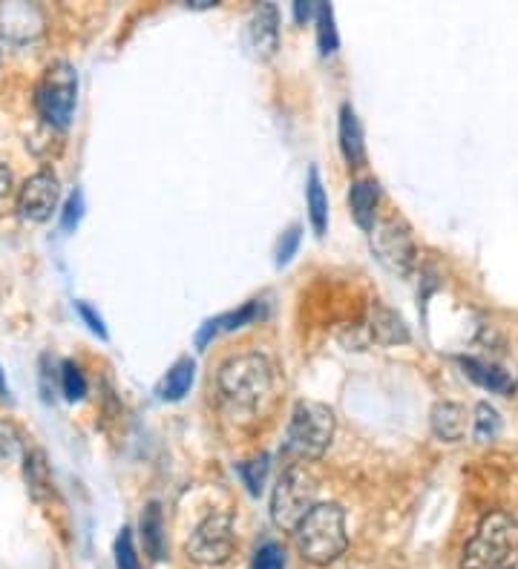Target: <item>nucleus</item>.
Returning <instances> with one entry per match:
<instances>
[{
  "instance_id": "nucleus-1",
  "label": "nucleus",
  "mask_w": 518,
  "mask_h": 569,
  "mask_svg": "<svg viewBox=\"0 0 518 569\" xmlns=\"http://www.w3.org/2000/svg\"><path fill=\"white\" fill-rule=\"evenodd\" d=\"M216 386L231 409L257 411L274 391V365L259 351L236 354L219 368Z\"/></svg>"
},
{
  "instance_id": "nucleus-2",
  "label": "nucleus",
  "mask_w": 518,
  "mask_h": 569,
  "mask_svg": "<svg viewBox=\"0 0 518 569\" xmlns=\"http://www.w3.org/2000/svg\"><path fill=\"white\" fill-rule=\"evenodd\" d=\"M294 535H297V547L308 564L329 567L349 547L346 509L340 503H317L303 518V524L297 526Z\"/></svg>"
},
{
  "instance_id": "nucleus-3",
  "label": "nucleus",
  "mask_w": 518,
  "mask_h": 569,
  "mask_svg": "<svg viewBox=\"0 0 518 569\" xmlns=\"http://www.w3.org/2000/svg\"><path fill=\"white\" fill-rule=\"evenodd\" d=\"M334 411L323 403L314 400H300L291 420H288V432H285V455L294 463H306V460H320L326 455L334 437Z\"/></svg>"
},
{
  "instance_id": "nucleus-4",
  "label": "nucleus",
  "mask_w": 518,
  "mask_h": 569,
  "mask_svg": "<svg viewBox=\"0 0 518 569\" xmlns=\"http://www.w3.org/2000/svg\"><path fill=\"white\" fill-rule=\"evenodd\" d=\"M518 552V524L507 512H490L464 549V569H507Z\"/></svg>"
},
{
  "instance_id": "nucleus-5",
  "label": "nucleus",
  "mask_w": 518,
  "mask_h": 569,
  "mask_svg": "<svg viewBox=\"0 0 518 569\" xmlns=\"http://www.w3.org/2000/svg\"><path fill=\"white\" fill-rule=\"evenodd\" d=\"M317 480L303 463H288L271 495V521L283 532H297L308 512L317 506Z\"/></svg>"
},
{
  "instance_id": "nucleus-6",
  "label": "nucleus",
  "mask_w": 518,
  "mask_h": 569,
  "mask_svg": "<svg viewBox=\"0 0 518 569\" xmlns=\"http://www.w3.org/2000/svg\"><path fill=\"white\" fill-rule=\"evenodd\" d=\"M78 101V75L70 61H55L38 81L35 90V107L49 127L67 130Z\"/></svg>"
},
{
  "instance_id": "nucleus-7",
  "label": "nucleus",
  "mask_w": 518,
  "mask_h": 569,
  "mask_svg": "<svg viewBox=\"0 0 518 569\" xmlns=\"http://www.w3.org/2000/svg\"><path fill=\"white\" fill-rule=\"evenodd\" d=\"M369 242H372V253L375 259L392 271L395 276H409L415 268V239H412V230L403 219H377L375 228L369 230Z\"/></svg>"
},
{
  "instance_id": "nucleus-8",
  "label": "nucleus",
  "mask_w": 518,
  "mask_h": 569,
  "mask_svg": "<svg viewBox=\"0 0 518 569\" xmlns=\"http://www.w3.org/2000/svg\"><path fill=\"white\" fill-rule=\"evenodd\" d=\"M234 547V518L225 512H213L193 529L188 541V558L202 567H219L234 555Z\"/></svg>"
},
{
  "instance_id": "nucleus-9",
  "label": "nucleus",
  "mask_w": 518,
  "mask_h": 569,
  "mask_svg": "<svg viewBox=\"0 0 518 569\" xmlns=\"http://www.w3.org/2000/svg\"><path fill=\"white\" fill-rule=\"evenodd\" d=\"M61 199V182L52 170H41L35 176H29L18 193V216L24 222L41 225L52 216V210L58 207Z\"/></svg>"
},
{
  "instance_id": "nucleus-10",
  "label": "nucleus",
  "mask_w": 518,
  "mask_h": 569,
  "mask_svg": "<svg viewBox=\"0 0 518 569\" xmlns=\"http://www.w3.org/2000/svg\"><path fill=\"white\" fill-rule=\"evenodd\" d=\"M248 44L259 61H268L280 49V12L274 3H259L248 21Z\"/></svg>"
},
{
  "instance_id": "nucleus-11",
  "label": "nucleus",
  "mask_w": 518,
  "mask_h": 569,
  "mask_svg": "<svg viewBox=\"0 0 518 569\" xmlns=\"http://www.w3.org/2000/svg\"><path fill=\"white\" fill-rule=\"evenodd\" d=\"M41 29H44V15L38 6L21 3V0L0 6V32L9 41H29L35 35H41Z\"/></svg>"
},
{
  "instance_id": "nucleus-12",
  "label": "nucleus",
  "mask_w": 518,
  "mask_h": 569,
  "mask_svg": "<svg viewBox=\"0 0 518 569\" xmlns=\"http://www.w3.org/2000/svg\"><path fill=\"white\" fill-rule=\"evenodd\" d=\"M366 331L369 337L377 342V345H403L409 342V325L403 322V317L398 311L380 305V302H372L369 308V319H366Z\"/></svg>"
},
{
  "instance_id": "nucleus-13",
  "label": "nucleus",
  "mask_w": 518,
  "mask_h": 569,
  "mask_svg": "<svg viewBox=\"0 0 518 569\" xmlns=\"http://www.w3.org/2000/svg\"><path fill=\"white\" fill-rule=\"evenodd\" d=\"M429 426H432V434L444 443H461L467 437V429H470V414L461 403H449V400H441L432 406V414H429Z\"/></svg>"
},
{
  "instance_id": "nucleus-14",
  "label": "nucleus",
  "mask_w": 518,
  "mask_h": 569,
  "mask_svg": "<svg viewBox=\"0 0 518 569\" xmlns=\"http://www.w3.org/2000/svg\"><path fill=\"white\" fill-rule=\"evenodd\" d=\"M377 202H380V184L375 179H357L349 190V207H352L354 222L360 230L375 228Z\"/></svg>"
},
{
  "instance_id": "nucleus-15",
  "label": "nucleus",
  "mask_w": 518,
  "mask_h": 569,
  "mask_svg": "<svg viewBox=\"0 0 518 569\" xmlns=\"http://www.w3.org/2000/svg\"><path fill=\"white\" fill-rule=\"evenodd\" d=\"M24 480L35 501H47L55 495V480H52L44 449H29L24 455Z\"/></svg>"
},
{
  "instance_id": "nucleus-16",
  "label": "nucleus",
  "mask_w": 518,
  "mask_h": 569,
  "mask_svg": "<svg viewBox=\"0 0 518 569\" xmlns=\"http://www.w3.org/2000/svg\"><path fill=\"white\" fill-rule=\"evenodd\" d=\"M340 150L349 161V167H363L366 164V144H363V127L354 113L352 104L340 107Z\"/></svg>"
},
{
  "instance_id": "nucleus-17",
  "label": "nucleus",
  "mask_w": 518,
  "mask_h": 569,
  "mask_svg": "<svg viewBox=\"0 0 518 569\" xmlns=\"http://www.w3.org/2000/svg\"><path fill=\"white\" fill-rule=\"evenodd\" d=\"M257 317H259V302L257 299H251V302H245L239 311H228V314H222V317L208 319V322L202 325V331L196 334V345H199V348H205V345H208L216 334H222V331H236V328H245L248 322H254Z\"/></svg>"
},
{
  "instance_id": "nucleus-18",
  "label": "nucleus",
  "mask_w": 518,
  "mask_h": 569,
  "mask_svg": "<svg viewBox=\"0 0 518 569\" xmlns=\"http://www.w3.org/2000/svg\"><path fill=\"white\" fill-rule=\"evenodd\" d=\"M193 380H196V360L193 357H179L165 374V380L159 383L156 394H159V400L176 403V400H182L188 394Z\"/></svg>"
},
{
  "instance_id": "nucleus-19",
  "label": "nucleus",
  "mask_w": 518,
  "mask_h": 569,
  "mask_svg": "<svg viewBox=\"0 0 518 569\" xmlns=\"http://www.w3.org/2000/svg\"><path fill=\"white\" fill-rule=\"evenodd\" d=\"M306 205L314 233H317V236H326V230H329V196H326V190H323V179H320V170H317V167L308 170Z\"/></svg>"
},
{
  "instance_id": "nucleus-20",
  "label": "nucleus",
  "mask_w": 518,
  "mask_h": 569,
  "mask_svg": "<svg viewBox=\"0 0 518 569\" xmlns=\"http://www.w3.org/2000/svg\"><path fill=\"white\" fill-rule=\"evenodd\" d=\"M464 365V374L475 380L481 388H487V391H493V394H510L513 391V377L507 374V371H501L498 365H490V363H481V360H461Z\"/></svg>"
},
{
  "instance_id": "nucleus-21",
  "label": "nucleus",
  "mask_w": 518,
  "mask_h": 569,
  "mask_svg": "<svg viewBox=\"0 0 518 569\" xmlns=\"http://www.w3.org/2000/svg\"><path fill=\"white\" fill-rule=\"evenodd\" d=\"M142 541L153 561L165 558V518L159 503H150L142 512Z\"/></svg>"
},
{
  "instance_id": "nucleus-22",
  "label": "nucleus",
  "mask_w": 518,
  "mask_h": 569,
  "mask_svg": "<svg viewBox=\"0 0 518 569\" xmlns=\"http://www.w3.org/2000/svg\"><path fill=\"white\" fill-rule=\"evenodd\" d=\"M314 21H317V46H320V55H334L340 38H337V26H334V9L331 3H317V12H314Z\"/></svg>"
},
{
  "instance_id": "nucleus-23",
  "label": "nucleus",
  "mask_w": 518,
  "mask_h": 569,
  "mask_svg": "<svg viewBox=\"0 0 518 569\" xmlns=\"http://www.w3.org/2000/svg\"><path fill=\"white\" fill-rule=\"evenodd\" d=\"M472 432L478 443H490L495 440V434L501 432V417L490 403H478L475 406V417H472Z\"/></svg>"
},
{
  "instance_id": "nucleus-24",
  "label": "nucleus",
  "mask_w": 518,
  "mask_h": 569,
  "mask_svg": "<svg viewBox=\"0 0 518 569\" xmlns=\"http://www.w3.org/2000/svg\"><path fill=\"white\" fill-rule=\"evenodd\" d=\"M236 472H239L242 483L248 486V492L257 498L259 492H262L265 475H268V455H259V457H254V460H245V463H239V466H236Z\"/></svg>"
},
{
  "instance_id": "nucleus-25",
  "label": "nucleus",
  "mask_w": 518,
  "mask_h": 569,
  "mask_svg": "<svg viewBox=\"0 0 518 569\" xmlns=\"http://www.w3.org/2000/svg\"><path fill=\"white\" fill-rule=\"evenodd\" d=\"M21 455V432L15 423L9 420H0V472L15 463V457Z\"/></svg>"
},
{
  "instance_id": "nucleus-26",
  "label": "nucleus",
  "mask_w": 518,
  "mask_h": 569,
  "mask_svg": "<svg viewBox=\"0 0 518 569\" xmlns=\"http://www.w3.org/2000/svg\"><path fill=\"white\" fill-rule=\"evenodd\" d=\"M61 388H64V394H67L70 403H78V400L87 397V380H84L81 368L72 363V360L61 365Z\"/></svg>"
},
{
  "instance_id": "nucleus-27",
  "label": "nucleus",
  "mask_w": 518,
  "mask_h": 569,
  "mask_svg": "<svg viewBox=\"0 0 518 569\" xmlns=\"http://www.w3.org/2000/svg\"><path fill=\"white\" fill-rule=\"evenodd\" d=\"M116 567L118 569H139V555L133 547L130 529H121L116 538Z\"/></svg>"
},
{
  "instance_id": "nucleus-28",
  "label": "nucleus",
  "mask_w": 518,
  "mask_h": 569,
  "mask_svg": "<svg viewBox=\"0 0 518 569\" xmlns=\"http://www.w3.org/2000/svg\"><path fill=\"white\" fill-rule=\"evenodd\" d=\"M254 569H285V549L274 541L262 544L254 555Z\"/></svg>"
},
{
  "instance_id": "nucleus-29",
  "label": "nucleus",
  "mask_w": 518,
  "mask_h": 569,
  "mask_svg": "<svg viewBox=\"0 0 518 569\" xmlns=\"http://www.w3.org/2000/svg\"><path fill=\"white\" fill-rule=\"evenodd\" d=\"M81 216H84V193L75 190V193H70V199H67V205H64V213H61V228L72 233V230L78 228Z\"/></svg>"
},
{
  "instance_id": "nucleus-30",
  "label": "nucleus",
  "mask_w": 518,
  "mask_h": 569,
  "mask_svg": "<svg viewBox=\"0 0 518 569\" xmlns=\"http://www.w3.org/2000/svg\"><path fill=\"white\" fill-rule=\"evenodd\" d=\"M297 248H300V225H291V228L280 236V242H277V268L288 265L291 256L297 253Z\"/></svg>"
},
{
  "instance_id": "nucleus-31",
  "label": "nucleus",
  "mask_w": 518,
  "mask_h": 569,
  "mask_svg": "<svg viewBox=\"0 0 518 569\" xmlns=\"http://www.w3.org/2000/svg\"><path fill=\"white\" fill-rule=\"evenodd\" d=\"M75 308H78V314H81V319L87 322V328L93 331L95 337L107 340V328H104V319H101V314H95L87 302H75Z\"/></svg>"
},
{
  "instance_id": "nucleus-32",
  "label": "nucleus",
  "mask_w": 518,
  "mask_h": 569,
  "mask_svg": "<svg viewBox=\"0 0 518 569\" xmlns=\"http://www.w3.org/2000/svg\"><path fill=\"white\" fill-rule=\"evenodd\" d=\"M41 391H44V400H52L55 394V377H52V368H49V357H41Z\"/></svg>"
},
{
  "instance_id": "nucleus-33",
  "label": "nucleus",
  "mask_w": 518,
  "mask_h": 569,
  "mask_svg": "<svg viewBox=\"0 0 518 569\" xmlns=\"http://www.w3.org/2000/svg\"><path fill=\"white\" fill-rule=\"evenodd\" d=\"M314 12H317V6L308 3V0H297V3H294V18H297V23H306Z\"/></svg>"
},
{
  "instance_id": "nucleus-34",
  "label": "nucleus",
  "mask_w": 518,
  "mask_h": 569,
  "mask_svg": "<svg viewBox=\"0 0 518 569\" xmlns=\"http://www.w3.org/2000/svg\"><path fill=\"white\" fill-rule=\"evenodd\" d=\"M9 187H12V173H9V167L0 161V202L9 196Z\"/></svg>"
},
{
  "instance_id": "nucleus-35",
  "label": "nucleus",
  "mask_w": 518,
  "mask_h": 569,
  "mask_svg": "<svg viewBox=\"0 0 518 569\" xmlns=\"http://www.w3.org/2000/svg\"><path fill=\"white\" fill-rule=\"evenodd\" d=\"M0 400H9V386H6V374L0 368Z\"/></svg>"
}]
</instances>
